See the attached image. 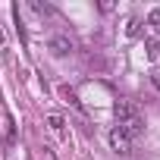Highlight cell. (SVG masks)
Instances as JSON below:
<instances>
[{
  "label": "cell",
  "mask_w": 160,
  "mask_h": 160,
  "mask_svg": "<svg viewBox=\"0 0 160 160\" xmlns=\"http://www.w3.org/2000/svg\"><path fill=\"white\" fill-rule=\"evenodd\" d=\"M113 113H116V126H119V129H126L132 138L144 132V116H141V110H138V104H135V101H116Z\"/></svg>",
  "instance_id": "cell-1"
},
{
  "label": "cell",
  "mask_w": 160,
  "mask_h": 160,
  "mask_svg": "<svg viewBox=\"0 0 160 160\" xmlns=\"http://www.w3.org/2000/svg\"><path fill=\"white\" fill-rule=\"evenodd\" d=\"M110 148L119 151V154H129V151H132V135H129L126 129L113 126V132H110Z\"/></svg>",
  "instance_id": "cell-2"
},
{
  "label": "cell",
  "mask_w": 160,
  "mask_h": 160,
  "mask_svg": "<svg viewBox=\"0 0 160 160\" xmlns=\"http://www.w3.org/2000/svg\"><path fill=\"white\" fill-rule=\"evenodd\" d=\"M144 53H148V60H157L160 57V41L157 38H148L144 41Z\"/></svg>",
  "instance_id": "cell-6"
},
{
  "label": "cell",
  "mask_w": 160,
  "mask_h": 160,
  "mask_svg": "<svg viewBox=\"0 0 160 160\" xmlns=\"http://www.w3.org/2000/svg\"><path fill=\"white\" fill-rule=\"evenodd\" d=\"M148 25H154V28H160V7H157V10H154V13L148 16Z\"/></svg>",
  "instance_id": "cell-8"
},
{
  "label": "cell",
  "mask_w": 160,
  "mask_h": 160,
  "mask_svg": "<svg viewBox=\"0 0 160 160\" xmlns=\"http://www.w3.org/2000/svg\"><path fill=\"white\" fill-rule=\"evenodd\" d=\"M63 126H66V122H63V116H57V113H50V116H47V129H50L53 135H60V138L66 135V129H63Z\"/></svg>",
  "instance_id": "cell-4"
},
{
  "label": "cell",
  "mask_w": 160,
  "mask_h": 160,
  "mask_svg": "<svg viewBox=\"0 0 160 160\" xmlns=\"http://www.w3.org/2000/svg\"><path fill=\"white\" fill-rule=\"evenodd\" d=\"M141 32H144V28H141V19L132 16V19L126 22V35H129V38H141Z\"/></svg>",
  "instance_id": "cell-5"
},
{
  "label": "cell",
  "mask_w": 160,
  "mask_h": 160,
  "mask_svg": "<svg viewBox=\"0 0 160 160\" xmlns=\"http://www.w3.org/2000/svg\"><path fill=\"white\" fill-rule=\"evenodd\" d=\"M50 50H53L57 57H66V53L75 50V41H72L69 35H53V38H50Z\"/></svg>",
  "instance_id": "cell-3"
},
{
  "label": "cell",
  "mask_w": 160,
  "mask_h": 160,
  "mask_svg": "<svg viewBox=\"0 0 160 160\" xmlns=\"http://www.w3.org/2000/svg\"><path fill=\"white\" fill-rule=\"evenodd\" d=\"M151 85L160 91V66H154V69H151Z\"/></svg>",
  "instance_id": "cell-7"
}]
</instances>
